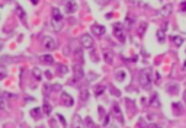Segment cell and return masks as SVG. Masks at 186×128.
I'll use <instances>...</instances> for the list:
<instances>
[{"instance_id":"obj_1","label":"cell","mask_w":186,"mask_h":128,"mask_svg":"<svg viewBox=\"0 0 186 128\" xmlns=\"http://www.w3.org/2000/svg\"><path fill=\"white\" fill-rule=\"evenodd\" d=\"M151 70L150 68H144L143 71H140V85L144 89H148L151 85Z\"/></svg>"},{"instance_id":"obj_2","label":"cell","mask_w":186,"mask_h":128,"mask_svg":"<svg viewBox=\"0 0 186 128\" xmlns=\"http://www.w3.org/2000/svg\"><path fill=\"white\" fill-rule=\"evenodd\" d=\"M114 37L118 39V41H121V42H125V39H127V32H125V29L122 28L121 24L114 25Z\"/></svg>"},{"instance_id":"obj_3","label":"cell","mask_w":186,"mask_h":128,"mask_svg":"<svg viewBox=\"0 0 186 128\" xmlns=\"http://www.w3.org/2000/svg\"><path fill=\"white\" fill-rule=\"evenodd\" d=\"M110 115L114 117L116 121L119 124H124V115H122V111H121L119 105L118 104H114L112 105V111H110Z\"/></svg>"},{"instance_id":"obj_4","label":"cell","mask_w":186,"mask_h":128,"mask_svg":"<svg viewBox=\"0 0 186 128\" xmlns=\"http://www.w3.org/2000/svg\"><path fill=\"white\" fill-rule=\"evenodd\" d=\"M80 42H81V45L84 48H87V50L93 48V45H95V41L92 38V35H89V33H83V35H81Z\"/></svg>"},{"instance_id":"obj_5","label":"cell","mask_w":186,"mask_h":128,"mask_svg":"<svg viewBox=\"0 0 186 128\" xmlns=\"http://www.w3.org/2000/svg\"><path fill=\"white\" fill-rule=\"evenodd\" d=\"M103 60L106 64H114L115 61V54L110 50H103Z\"/></svg>"},{"instance_id":"obj_6","label":"cell","mask_w":186,"mask_h":128,"mask_svg":"<svg viewBox=\"0 0 186 128\" xmlns=\"http://www.w3.org/2000/svg\"><path fill=\"white\" fill-rule=\"evenodd\" d=\"M90 29L93 35H96V37H102L105 33V26H102V25H92Z\"/></svg>"},{"instance_id":"obj_7","label":"cell","mask_w":186,"mask_h":128,"mask_svg":"<svg viewBox=\"0 0 186 128\" xmlns=\"http://www.w3.org/2000/svg\"><path fill=\"white\" fill-rule=\"evenodd\" d=\"M73 71H74V77H76L77 80H79V79H83V76H84L83 68H81L80 64H74V67H73Z\"/></svg>"},{"instance_id":"obj_8","label":"cell","mask_w":186,"mask_h":128,"mask_svg":"<svg viewBox=\"0 0 186 128\" xmlns=\"http://www.w3.org/2000/svg\"><path fill=\"white\" fill-rule=\"evenodd\" d=\"M76 10H77V3L76 2H73V0L67 2L66 3V12L67 13H74Z\"/></svg>"},{"instance_id":"obj_9","label":"cell","mask_w":186,"mask_h":128,"mask_svg":"<svg viewBox=\"0 0 186 128\" xmlns=\"http://www.w3.org/2000/svg\"><path fill=\"white\" fill-rule=\"evenodd\" d=\"M172 13V5L170 3H167V5H164L162 7V10H160V15H162L163 18H169V15Z\"/></svg>"},{"instance_id":"obj_10","label":"cell","mask_w":186,"mask_h":128,"mask_svg":"<svg viewBox=\"0 0 186 128\" xmlns=\"http://www.w3.org/2000/svg\"><path fill=\"white\" fill-rule=\"evenodd\" d=\"M44 45H45L47 50H54V48L57 47V42L53 38H45L44 39Z\"/></svg>"},{"instance_id":"obj_11","label":"cell","mask_w":186,"mask_h":128,"mask_svg":"<svg viewBox=\"0 0 186 128\" xmlns=\"http://www.w3.org/2000/svg\"><path fill=\"white\" fill-rule=\"evenodd\" d=\"M63 104L66 105V106H73L74 105V100H73V98L70 95H67V93H63Z\"/></svg>"},{"instance_id":"obj_12","label":"cell","mask_w":186,"mask_h":128,"mask_svg":"<svg viewBox=\"0 0 186 128\" xmlns=\"http://www.w3.org/2000/svg\"><path fill=\"white\" fill-rule=\"evenodd\" d=\"M172 108H173V114H176V115L183 114V106H182V104H179V102H173Z\"/></svg>"},{"instance_id":"obj_13","label":"cell","mask_w":186,"mask_h":128,"mask_svg":"<svg viewBox=\"0 0 186 128\" xmlns=\"http://www.w3.org/2000/svg\"><path fill=\"white\" fill-rule=\"evenodd\" d=\"M150 105L153 108H160V100H158V95L157 93H153L151 98H150Z\"/></svg>"},{"instance_id":"obj_14","label":"cell","mask_w":186,"mask_h":128,"mask_svg":"<svg viewBox=\"0 0 186 128\" xmlns=\"http://www.w3.org/2000/svg\"><path fill=\"white\" fill-rule=\"evenodd\" d=\"M145 29H147V22H140V26L137 29V33H138L140 37H143L144 33H145Z\"/></svg>"},{"instance_id":"obj_15","label":"cell","mask_w":186,"mask_h":128,"mask_svg":"<svg viewBox=\"0 0 186 128\" xmlns=\"http://www.w3.org/2000/svg\"><path fill=\"white\" fill-rule=\"evenodd\" d=\"M167 92L169 93H172V95H176V93H179V86L177 85H169L167 86Z\"/></svg>"},{"instance_id":"obj_16","label":"cell","mask_w":186,"mask_h":128,"mask_svg":"<svg viewBox=\"0 0 186 128\" xmlns=\"http://www.w3.org/2000/svg\"><path fill=\"white\" fill-rule=\"evenodd\" d=\"M125 76H127V74H125V71L124 70H119V71H116V80L118 82H124L125 80Z\"/></svg>"},{"instance_id":"obj_17","label":"cell","mask_w":186,"mask_h":128,"mask_svg":"<svg viewBox=\"0 0 186 128\" xmlns=\"http://www.w3.org/2000/svg\"><path fill=\"white\" fill-rule=\"evenodd\" d=\"M103 92H105V86H103V85H97V86L95 87V95H96V96L102 95Z\"/></svg>"},{"instance_id":"obj_18","label":"cell","mask_w":186,"mask_h":128,"mask_svg":"<svg viewBox=\"0 0 186 128\" xmlns=\"http://www.w3.org/2000/svg\"><path fill=\"white\" fill-rule=\"evenodd\" d=\"M83 125H81V119L79 115H76L74 117V122H73V128H81Z\"/></svg>"},{"instance_id":"obj_19","label":"cell","mask_w":186,"mask_h":128,"mask_svg":"<svg viewBox=\"0 0 186 128\" xmlns=\"http://www.w3.org/2000/svg\"><path fill=\"white\" fill-rule=\"evenodd\" d=\"M172 41L175 42L176 47H180L182 44H183V38H182V37H172Z\"/></svg>"},{"instance_id":"obj_20","label":"cell","mask_w":186,"mask_h":128,"mask_svg":"<svg viewBox=\"0 0 186 128\" xmlns=\"http://www.w3.org/2000/svg\"><path fill=\"white\" fill-rule=\"evenodd\" d=\"M53 15H54V20H58V22H61L63 16H61V13H60L57 9H53Z\"/></svg>"},{"instance_id":"obj_21","label":"cell","mask_w":186,"mask_h":128,"mask_svg":"<svg viewBox=\"0 0 186 128\" xmlns=\"http://www.w3.org/2000/svg\"><path fill=\"white\" fill-rule=\"evenodd\" d=\"M125 105H127V108H129L131 111H134V109H135V104H134L132 99H125Z\"/></svg>"},{"instance_id":"obj_22","label":"cell","mask_w":186,"mask_h":128,"mask_svg":"<svg viewBox=\"0 0 186 128\" xmlns=\"http://www.w3.org/2000/svg\"><path fill=\"white\" fill-rule=\"evenodd\" d=\"M80 98H81V100H87L89 99V90L87 89H83L80 92Z\"/></svg>"},{"instance_id":"obj_23","label":"cell","mask_w":186,"mask_h":128,"mask_svg":"<svg viewBox=\"0 0 186 128\" xmlns=\"http://www.w3.org/2000/svg\"><path fill=\"white\" fill-rule=\"evenodd\" d=\"M76 58H77V64H83V54L80 52V50H77L76 51Z\"/></svg>"},{"instance_id":"obj_24","label":"cell","mask_w":186,"mask_h":128,"mask_svg":"<svg viewBox=\"0 0 186 128\" xmlns=\"http://www.w3.org/2000/svg\"><path fill=\"white\" fill-rule=\"evenodd\" d=\"M157 39H158V41H162V42L166 39V35H164V32H163L162 29H158V31H157Z\"/></svg>"},{"instance_id":"obj_25","label":"cell","mask_w":186,"mask_h":128,"mask_svg":"<svg viewBox=\"0 0 186 128\" xmlns=\"http://www.w3.org/2000/svg\"><path fill=\"white\" fill-rule=\"evenodd\" d=\"M147 127V124H145V121H144L143 118L138 119V122H137V128H145Z\"/></svg>"},{"instance_id":"obj_26","label":"cell","mask_w":186,"mask_h":128,"mask_svg":"<svg viewBox=\"0 0 186 128\" xmlns=\"http://www.w3.org/2000/svg\"><path fill=\"white\" fill-rule=\"evenodd\" d=\"M42 61L44 63H50V64H51V63H53V57H51V55H44Z\"/></svg>"},{"instance_id":"obj_27","label":"cell","mask_w":186,"mask_h":128,"mask_svg":"<svg viewBox=\"0 0 186 128\" xmlns=\"http://www.w3.org/2000/svg\"><path fill=\"white\" fill-rule=\"evenodd\" d=\"M109 90H110V93H112L114 96H121V92H119L118 89H114V87H110Z\"/></svg>"},{"instance_id":"obj_28","label":"cell","mask_w":186,"mask_h":128,"mask_svg":"<svg viewBox=\"0 0 186 128\" xmlns=\"http://www.w3.org/2000/svg\"><path fill=\"white\" fill-rule=\"evenodd\" d=\"M96 79H97V74H96V73H93V71L89 73V80L93 82V80H96Z\"/></svg>"},{"instance_id":"obj_29","label":"cell","mask_w":186,"mask_h":128,"mask_svg":"<svg viewBox=\"0 0 186 128\" xmlns=\"http://www.w3.org/2000/svg\"><path fill=\"white\" fill-rule=\"evenodd\" d=\"M179 10H180V12H185V10H186V0H183V2L180 3V6H179Z\"/></svg>"},{"instance_id":"obj_30","label":"cell","mask_w":186,"mask_h":128,"mask_svg":"<svg viewBox=\"0 0 186 128\" xmlns=\"http://www.w3.org/2000/svg\"><path fill=\"white\" fill-rule=\"evenodd\" d=\"M97 111H99V115H100V118H102V119L105 118V111H103V108H102V106H99V108H97Z\"/></svg>"},{"instance_id":"obj_31","label":"cell","mask_w":186,"mask_h":128,"mask_svg":"<svg viewBox=\"0 0 186 128\" xmlns=\"http://www.w3.org/2000/svg\"><path fill=\"white\" fill-rule=\"evenodd\" d=\"M109 119H110V115H105V118H103V125H108L109 124Z\"/></svg>"},{"instance_id":"obj_32","label":"cell","mask_w":186,"mask_h":128,"mask_svg":"<svg viewBox=\"0 0 186 128\" xmlns=\"http://www.w3.org/2000/svg\"><path fill=\"white\" fill-rule=\"evenodd\" d=\"M134 22V16L132 15H127V24H132Z\"/></svg>"},{"instance_id":"obj_33","label":"cell","mask_w":186,"mask_h":128,"mask_svg":"<svg viewBox=\"0 0 186 128\" xmlns=\"http://www.w3.org/2000/svg\"><path fill=\"white\" fill-rule=\"evenodd\" d=\"M84 122H86V125H87L89 128L93 127V122H92V119H90V118H86V119H84Z\"/></svg>"},{"instance_id":"obj_34","label":"cell","mask_w":186,"mask_h":128,"mask_svg":"<svg viewBox=\"0 0 186 128\" xmlns=\"http://www.w3.org/2000/svg\"><path fill=\"white\" fill-rule=\"evenodd\" d=\"M90 57H92V60L97 61V55H96V52H95V51H92V52H90Z\"/></svg>"},{"instance_id":"obj_35","label":"cell","mask_w":186,"mask_h":128,"mask_svg":"<svg viewBox=\"0 0 186 128\" xmlns=\"http://www.w3.org/2000/svg\"><path fill=\"white\" fill-rule=\"evenodd\" d=\"M45 112H47V114H50V112H51V106H50L48 104H45Z\"/></svg>"},{"instance_id":"obj_36","label":"cell","mask_w":186,"mask_h":128,"mask_svg":"<svg viewBox=\"0 0 186 128\" xmlns=\"http://www.w3.org/2000/svg\"><path fill=\"white\" fill-rule=\"evenodd\" d=\"M148 128H163V127H160V125H157V124H150Z\"/></svg>"},{"instance_id":"obj_37","label":"cell","mask_w":186,"mask_h":128,"mask_svg":"<svg viewBox=\"0 0 186 128\" xmlns=\"http://www.w3.org/2000/svg\"><path fill=\"white\" fill-rule=\"evenodd\" d=\"M156 83H160V74L156 73Z\"/></svg>"},{"instance_id":"obj_38","label":"cell","mask_w":186,"mask_h":128,"mask_svg":"<svg viewBox=\"0 0 186 128\" xmlns=\"http://www.w3.org/2000/svg\"><path fill=\"white\" fill-rule=\"evenodd\" d=\"M96 2H99L100 5H105V3H108L109 0H96Z\"/></svg>"},{"instance_id":"obj_39","label":"cell","mask_w":186,"mask_h":128,"mask_svg":"<svg viewBox=\"0 0 186 128\" xmlns=\"http://www.w3.org/2000/svg\"><path fill=\"white\" fill-rule=\"evenodd\" d=\"M60 71H61V73H66V71H67V68H66V67H64V66H61V67H60Z\"/></svg>"},{"instance_id":"obj_40","label":"cell","mask_w":186,"mask_h":128,"mask_svg":"<svg viewBox=\"0 0 186 128\" xmlns=\"http://www.w3.org/2000/svg\"><path fill=\"white\" fill-rule=\"evenodd\" d=\"M97 128H99V127H97Z\"/></svg>"}]
</instances>
